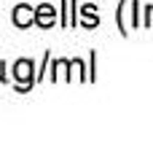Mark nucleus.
I'll return each instance as SVG.
<instances>
[{
  "label": "nucleus",
  "instance_id": "f257e3e1",
  "mask_svg": "<svg viewBox=\"0 0 153 148\" xmlns=\"http://www.w3.org/2000/svg\"><path fill=\"white\" fill-rule=\"evenodd\" d=\"M13 78L22 84L19 89H27V86L32 84V62H27V59H19V62L13 65Z\"/></svg>",
  "mask_w": 153,
  "mask_h": 148
},
{
  "label": "nucleus",
  "instance_id": "f03ea898",
  "mask_svg": "<svg viewBox=\"0 0 153 148\" xmlns=\"http://www.w3.org/2000/svg\"><path fill=\"white\" fill-rule=\"evenodd\" d=\"M54 19H56V8H51L48 3H46V5H38V11H35V22H38L40 27H51Z\"/></svg>",
  "mask_w": 153,
  "mask_h": 148
},
{
  "label": "nucleus",
  "instance_id": "7ed1b4c3",
  "mask_svg": "<svg viewBox=\"0 0 153 148\" xmlns=\"http://www.w3.org/2000/svg\"><path fill=\"white\" fill-rule=\"evenodd\" d=\"M13 22H16L19 27H27L30 22H35V11H32L30 5H16V11H13Z\"/></svg>",
  "mask_w": 153,
  "mask_h": 148
},
{
  "label": "nucleus",
  "instance_id": "20e7f679",
  "mask_svg": "<svg viewBox=\"0 0 153 148\" xmlns=\"http://www.w3.org/2000/svg\"><path fill=\"white\" fill-rule=\"evenodd\" d=\"M81 11H83V16H86V24H97V16H94V5H83Z\"/></svg>",
  "mask_w": 153,
  "mask_h": 148
},
{
  "label": "nucleus",
  "instance_id": "39448f33",
  "mask_svg": "<svg viewBox=\"0 0 153 148\" xmlns=\"http://www.w3.org/2000/svg\"><path fill=\"white\" fill-rule=\"evenodd\" d=\"M0 70H3V62H0ZM0 78H3V73H0Z\"/></svg>",
  "mask_w": 153,
  "mask_h": 148
}]
</instances>
